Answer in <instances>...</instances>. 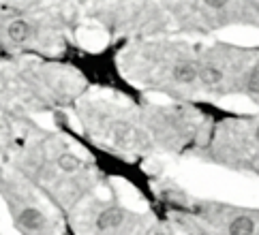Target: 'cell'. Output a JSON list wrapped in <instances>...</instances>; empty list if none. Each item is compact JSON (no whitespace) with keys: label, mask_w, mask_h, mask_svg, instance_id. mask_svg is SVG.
Wrapping results in <instances>:
<instances>
[{"label":"cell","mask_w":259,"mask_h":235,"mask_svg":"<svg viewBox=\"0 0 259 235\" xmlns=\"http://www.w3.org/2000/svg\"><path fill=\"white\" fill-rule=\"evenodd\" d=\"M195 212L214 224L221 235H259V212L238 205L201 201L195 205Z\"/></svg>","instance_id":"1"},{"label":"cell","mask_w":259,"mask_h":235,"mask_svg":"<svg viewBox=\"0 0 259 235\" xmlns=\"http://www.w3.org/2000/svg\"><path fill=\"white\" fill-rule=\"evenodd\" d=\"M135 214L126 212L120 205H105L103 210H99V214L95 216V231L101 235L107 233H116L120 229H124V224L133 218Z\"/></svg>","instance_id":"2"},{"label":"cell","mask_w":259,"mask_h":235,"mask_svg":"<svg viewBox=\"0 0 259 235\" xmlns=\"http://www.w3.org/2000/svg\"><path fill=\"white\" fill-rule=\"evenodd\" d=\"M15 224L26 235H50V222L48 216L32 205H24L22 210L15 212Z\"/></svg>","instance_id":"3"},{"label":"cell","mask_w":259,"mask_h":235,"mask_svg":"<svg viewBox=\"0 0 259 235\" xmlns=\"http://www.w3.org/2000/svg\"><path fill=\"white\" fill-rule=\"evenodd\" d=\"M5 32H7V39L15 43V45H24V43H28L34 39V26L28 22V20H24V17H15V20H11L7 24L5 28Z\"/></svg>","instance_id":"4"},{"label":"cell","mask_w":259,"mask_h":235,"mask_svg":"<svg viewBox=\"0 0 259 235\" xmlns=\"http://www.w3.org/2000/svg\"><path fill=\"white\" fill-rule=\"evenodd\" d=\"M240 26H253L259 30V3H240Z\"/></svg>","instance_id":"5"},{"label":"cell","mask_w":259,"mask_h":235,"mask_svg":"<svg viewBox=\"0 0 259 235\" xmlns=\"http://www.w3.org/2000/svg\"><path fill=\"white\" fill-rule=\"evenodd\" d=\"M81 167H84V161H81L79 156H75L73 152H64V154L58 156V169L64 173H75Z\"/></svg>","instance_id":"6"},{"label":"cell","mask_w":259,"mask_h":235,"mask_svg":"<svg viewBox=\"0 0 259 235\" xmlns=\"http://www.w3.org/2000/svg\"><path fill=\"white\" fill-rule=\"evenodd\" d=\"M150 235H176V233L167 227V224H156V227L150 231Z\"/></svg>","instance_id":"7"}]
</instances>
